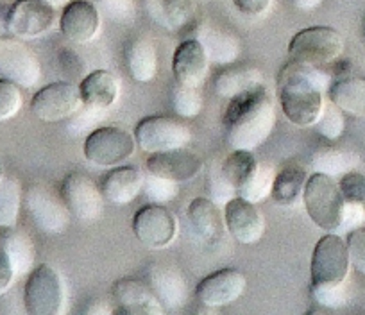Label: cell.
I'll use <instances>...</instances> for the list:
<instances>
[{
    "mask_svg": "<svg viewBox=\"0 0 365 315\" xmlns=\"http://www.w3.org/2000/svg\"><path fill=\"white\" fill-rule=\"evenodd\" d=\"M4 177V172H2V165H0V180Z\"/></svg>",
    "mask_w": 365,
    "mask_h": 315,
    "instance_id": "cell-53",
    "label": "cell"
},
{
    "mask_svg": "<svg viewBox=\"0 0 365 315\" xmlns=\"http://www.w3.org/2000/svg\"><path fill=\"white\" fill-rule=\"evenodd\" d=\"M56 8L45 0H16L9 6L8 31L16 38L33 40L54 27Z\"/></svg>",
    "mask_w": 365,
    "mask_h": 315,
    "instance_id": "cell-15",
    "label": "cell"
},
{
    "mask_svg": "<svg viewBox=\"0 0 365 315\" xmlns=\"http://www.w3.org/2000/svg\"><path fill=\"white\" fill-rule=\"evenodd\" d=\"M136 140L131 133L115 125L96 128L84 142V156L99 167H115L135 154Z\"/></svg>",
    "mask_w": 365,
    "mask_h": 315,
    "instance_id": "cell-7",
    "label": "cell"
},
{
    "mask_svg": "<svg viewBox=\"0 0 365 315\" xmlns=\"http://www.w3.org/2000/svg\"><path fill=\"white\" fill-rule=\"evenodd\" d=\"M143 192H145L147 199L150 202H154V205H163V202L172 201L178 195V183L172 180H167V177L149 174L143 180Z\"/></svg>",
    "mask_w": 365,
    "mask_h": 315,
    "instance_id": "cell-39",
    "label": "cell"
},
{
    "mask_svg": "<svg viewBox=\"0 0 365 315\" xmlns=\"http://www.w3.org/2000/svg\"><path fill=\"white\" fill-rule=\"evenodd\" d=\"M133 233L149 249H163L178 237V220L163 205L143 206L135 213Z\"/></svg>",
    "mask_w": 365,
    "mask_h": 315,
    "instance_id": "cell-10",
    "label": "cell"
},
{
    "mask_svg": "<svg viewBox=\"0 0 365 315\" xmlns=\"http://www.w3.org/2000/svg\"><path fill=\"white\" fill-rule=\"evenodd\" d=\"M15 269H13L11 260L6 254V251L0 247V296L4 292H8V289L11 286L13 278H15Z\"/></svg>",
    "mask_w": 365,
    "mask_h": 315,
    "instance_id": "cell-49",
    "label": "cell"
},
{
    "mask_svg": "<svg viewBox=\"0 0 365 315\" xmlns=\"http://www.w3.org/2000/svg\"><path fill=\"white\" fill-rule=\"evenodd\" d=\"M24 103L20 86L9 79H0V120L13 118Z\"/></svg>",
    "mask_w": 365,
    "mask_h": 315,
    "instance_id": "cell-41",
    "label": "cell"
},
{
    "mask_svg": "<svg viewBox=\"0 0 365 315\" xmlns=\"http://www.w3.org/2000/svg\"><path fill=\"white\" fill-rule=\"evenodd\" d=\"M247 279L238 269H220L202 279L195 289V297L202 306L219 308L235 303L245 292Z\"/></svg>",
    "mask_w": 365,
    "mask_h": 315,
    "instance_id": "cell-16",
    "label": "cell"
},
{
    "mask_svg": "<svg viewBox=\"0 0 365 315\" xmlns=\"http://www.w3.org/2000/svg\"><path fill=\"white\" fill-rule=\"evenodd\" d=\"M104 111L106 110H99V108H91V106H84L83 110H77L72 117L68 118V131L73 133V135H83L86 131H93L96 125L99 124L101 120L104 118Z\"/></svg>",
    "mask_w": 365,
    "mask_h": 315,
    "instance_id": "cell-42",
    "label": "cell"
},
{
    "mask_svg": "<svg viewBox=\"0 0 365 315\" xmlns=\"http://www.w3.org/2000/svg\"><path fill=\"white\" fill-rule=\"evenodd\" d=\"M235 8L249 19H259L272 8L274 0H233Z\"/></svg>",
    "mask_w": 365,
    "mask_h": 315,
    "instance_id": "cell-46",
    "label": "cell"
},
{
    "mask_svg": "<svg viewBox=\"0 0 365 315\" xmlns=\"http://www.w3.org/2000/svg\"><path fill=\"white\" fill-rule=\"evenodd\" d=\"M149 15L170 31H188L197 24L195 0H147Z\"/></svg>",
    "mask_w": 365,
    "mask_h": 315,
    "instance_id": "cell-27",
    "label": "cell"
},
{
    "mask_svg": "<svg viewBox=\"0 0 365 315\" xmlns=\"http://www.w3.org/2000/svg\"><path fill=\"white\" fill-rule=\"evenodd\" d=\"M312 297L321 306L335 310L347 303L349 290H347L346 282L339 283V285H312Z\"/></svg>",
    "mask_w": 365,
    "mask_h": 315,
    "instance_id": "cell-40",
    "label": "cell"
},
{
    "mask_svg": "<svg viewBox=\"0 0 365 315\" xmlns=\"http://www.w3.org/2000/svg\"><path fill=\"white\" fill-rule=\"evenodd\" d=\"M308 172L301 165H287L279 170L272 181L270 197L279 206H294L303 197L304 187H307Z\"/></svg>",
    "mask_w": 365,
    "mask_h": 315,
    "instance_id": "cell-29",
    "label": "cell"
},
{
    "mask_svg": "<svg viewBox=\"0 0 365 315\" xmlns=\"http://www.w3.org/2000/svg\"><path fill=\"white\" fill-rule=\"evenodd\" d=\"M224 220L231 237L242 246H252L265 233V219L258 206L238 195L226 205Z\"/></svg>",
    "mask_w": 365,
    "mask_h": 315,
    "instance_id": "cell-17",
    "label": "cell"
},
{
    "mask_svg": "<svg viewBox=\"0 0 365 315\" xmlns=\"http://www.w3.org/2000/svg\"><path fill=\"white\" fill-rule=\"evenodd\" d=\"M0 247L6 251L11 260L15 274H27L31 271L34 258H36V251H34L33 240L26 233L15 229V227H8L4 234L0 237Z\"/></svg>",
    "mask_w": 365,
    "mask_h": 315,
    "instance_id": "cell-32",
    "label": "cell"
},
{
    "mask_svg": "<svg viewBox=\"0 0 365 315\" xmlns=\"http://www.w3.org/2000/svg\"><path fill=\"white\" fill-rule=\"evenodd\" d=\"M274 170L272 167L267 165V163H259L258 170L252 176V180L238 192V197L245 199V201L251 202H259L265 197H269L270 190H272V181H274Z\"/></svg>",
    "mask_w": 365,
    "mask_h": 315,
    "instance_id": "cell-36",
    "label": "cell"
},
{
    "mask_svg": "<svg viewBox=\"0 0 365 315\" xmlns=\"http://www.w3.org/2000/svg\"><path fill=\"white\" fill-rule=\"evenodd\" d=\"M276 125L272 95L265 86L233 97L224 113L226 140L233 149L255 150Z\"/></svg>",
    "mask_w": 365,
    "mask_h": 315,
    "instance_id": "cell-2",
    "label": "cell"
},
{
    "mask_svg": "<svg viewBox=\"0 0 365 315\" xmlns=\"http://www.w3.org/2000/svg\"><path fill=\"white\" fill-rule=\"evenodd\" d=\"M206 190H208V197L219 206H226L231 199L237 197V190L230 183L226 174L222 172V165H212L208 169V174H206Z\"/></svg>",
    "mask_w": 365,
    "mask_h": 315,
    "instance_id": "cell-37",
    "label": "cell"
},
{
    "mask_svg": "<svg viewBox=\"0 0 365 315\" xmlns=\"http://www.w3.org/2000/svg\"><path fill=\"white\" fill-rule=\"evenodd\" d=\"M125 68L135 81H153L158 73V54L153 41L143 36L129 41L125 48Z\"/></svg>",
    "mask_w": 365,
    "mask_h": 315,
    "instance_id": "cell-28",
    "label": "cell"
},
{
    "mask_svg": "<svg viewBox=\"0 0 365 315\" xmlns=\"http://www.w3.org/2000/svg\"><path fill=\"white\" fill-rule=\"evenodd\" d=\"M104 11L111 16V19L117 20H125L129 16H133L135 11V6H133V0H101Z\"/></svg>",
    "mask_w": 365,
    "mask_h": 315,
    "instance_id": "cell-48",
    "label": "cell"
},
{
    "mask_svg": "<svg viewBox=\"0 0 365 315\" xmlns=\"http://www.w3.org/2000/svg\"><path fill=\"white\" fill-rule=\"evenodd\" d=\"M347 251H349V262L358 274L365 276V229L356 227L347 234Z\"/></svg>",
    "mask_w": 365,
    "mask_h": 315,
    "instance_id": "cell-45",
    "label": "cell"
},
{
    "mask_svg": "<svg viewBox=\"0 0 365 315\" xmlns=\"http://www.w3.org/2000/svg\"><path fill=\"white\" fill-rule=\"evenodd\" d=\"M61 34L72 43H88L99 34L101 13L88 0H72L59 19Z\"/></svg>",
    "mask_w": 365,
    "mask_h": 315,
    "instance_id": "cell-19",
    "label": "cell"
},
{
    "mask_svg": "<svg viewBox=\"0 0 365 315\" xmlns=\"http://www.w3.org/2000/svg\"><path fill=\"white\" fill-rule=\"evenodd\" d=\"M331 85L328 97L344 113L365 117V77L353 72L349 61L331 63Z\"/></svg>",
    "mask_w": 365,
    "mask_h": 315,
    "instance_id": "cell-13",
    "label": "cell"
},
{
    "mask_svg": "<svg viewBox=\"0 0 365 315\" xmlns=\"http://www.w3.org/2000/svg\"><path fill=\"white\" fill-rule=\"evenodd\" d=\"M79 95L84 106L108 110L113 106L120 95V83L110 70H93L79 83Z\"/></svg>",
    "mask_w": 365,
    "mask_h": 315,
    "instance_id": "cell-26",
    "label": "cell"
},
{
    "mask_svg": "<svg viewBox=\"0 0 365 315\" xmlns=\"http://www.w3.org/2000/svg\"><path fill=\"white\" fill-rule=\"evenodd\" d=\"M360 163V156L353 150L336 149V147H319L312 154V170L336 177L351 172Z\"/></svg>",
    "mask_w": 365,
    "mask_h": 315,
    "instance_id": "cell-31",
    "label": "cell"
},
{
    "mask_svg": "<svg viewBox=\"0 0 365 315\" xmlns=\"http://www.w3.org/2000/svg\"><path fill=\"white\" fill-rule=\"evenodd\" d=\"M283 113L297 128H312L321 117L324 92L331 85L328 66L290 59L276 77Z\"/></svg>",
    "mask_w": 365,
    "mask_h": 315,
    "instance_id": "cell-1",
    "label": "cell"
},
{
    "mask_svg": "<svg viewBox=\"0 0 365 315\" xmlns=\"http://www.w3.org/2000/svg\"><path fill=\"white\" fill-rule=\"evenodd\" d=\"M187 33H192V36L188 38H194L205 47L210 61L230 65V63L237 61V58L240 56V41L230 31L197 22Z\"/></svg>",
    "mask_w": 365,
    "mask_h": 315,
    "instance_id": "cell-24",
    "label": "cell"
},
{
    "mask_svg": "<svg viewBox=\"0 0 365 315\" xmlns=\"http://www.w3.org/2000/svg\"><path fill=\"white\" fill-rule=\"evenodd\" d=\"M344 40L333 27H308L290 40L289 56L294 61L329 66L342 56Z\"/></svg>",
    "mask_w": 365,
    "mask_h": 315,
    "instance_id": "cell-5",
    "label": "cell"
},
{
    "mask_svg": "<svg viewBox=\"0 0 365 315\" xmlns=\"http://www.w3.org/2000/svg\"><path fill=\"white\" fill-rule=\"evenodd\" d=\"M58 61H59V68L65 76H68L70 79H77V81H83L84 77H86V63L83 61L79 54H77L73 48L63 47L59 48L58 52Z\"/></svg>",
    "mask_w": 365,
    "mask_h": 315,
    "instance_id": "cell-44",
    "label": "cell"
},
{
    "mask_svg": "<svg viewBox=\"0 0 365 315\" xmlns=\"http://www.w3.org/2000/svg\"><path fill=\"white\" fill-rule=\"evenodd\" d=\"M339 185L346 201L356 202L365 210V174L351 170L340 177Z\"/></svg>",
    "mask_w": 365,
    "mask_h": 315,
    "instance_id": "cell-43",
    "label": "cell"
},
{
    "mask_svg": "<svg viewBox=\"0 0 365 315\" xmlns=\"http://www.w3.org/2000/svg\"><path fill=\"white\" fill-rule=\"evenodd\" d=\"M145 283L163 306L178 308L187 299V282L172 265H149L145 271Z\"/></svg>",
    "mask_w": 365,
    "mask_h": 315,
    "instance_id": "cell-23",
    "label": "cell"
},
{
    "mask_svg": "<svg viewBox=\"0 0 365 315\" xmlns=\"http://www.w3.org/2000/svg\"><path fill=\"white\" fill-rule=\"evenodd\" d=\"M303 202L315 226L329 233H339L342 226L346 199L335 177L322 172L312 174L304 187Z\"/></svg>",
    "mask_w": 365,
    "mask_h": 315,
    "instance_id": "cell-3",
    "label": "cell"
},
{
    "mask_svg": "<svg viewBox=\"0 0 365 315\" xmlns=\"http://www.w3.org/2000/svg\"><path fill=\"white\" fill-rule=\"evenodd\" d=\"M24 304L31 315L65 314L66 286L61 274L47 264L33 269L24 289Z\"/></svg>",
    "mask_w": 365,
    "mask_h": 315,
    "instance_id": "cell-4",
    "label": "cell"
},
{
    "mask_svg": "<svg viewBox=\"0 0 365 315\" xmlns=\"http://www.w3.org/2000/svg\"><path fill=\"white\" fill-rule=\"evenodd\" d=\"M61 199L70 215L79 220H96L104 212V195L97 183L83 172L66 174L61 183Z\"/></svg>",
    "mask_w": 365,
    "mask_h": 315,
    "instance_id": "cell-11",
    "label": "cell"
},
{
    "mask_svg": "<svg viewBox=\"0 0 365 315\" xmlns=\"http://www.w3.org/2000/svg\"><path fill=\"white\" fill-rule=\"evenodd\" d=\"M113 299L117 303V314L122 315H161L165 314L149 285L135 278H122L113 285Z\"/></svg>",
    "mask_w": 365,
    "mask_h": 315,
    "instance_id": "cell-20",
    "label": "cell"
},
{
    "mask_svg": "<svg viewBox=\"0 0 365 315\" xmlns=\"http://www.w3.org/2000/svg\"><path fill=\"white\" fill-rule=\"evenodd\" d=\"M136 145L145 153H161V150L187 147L192 140L188 125L172 117H147L138 122L135 129Z\"/></svg>",
    "mask_w": 365,
    "mask_h": 315,
    "instance_id": "cell-8",
    "label": "cell"
},
{
    "mask_svg": "<svg viewBox=\"0 0 365 315\" xmlns=\"http://www.w3.org/2000/svg\"><path fill=\"white\" fill-rule=\"evenodd\" d=\"M45 2H48V4L54 6V8H65V6L70 4L72 0H45Z\"/></svg>",
    "mask_w": 365,
    "mask_h": 315,
    "instance_id": "cell-52",
    "label": "cell"
},
{
    "mask_svg": "<svg viewBox=\"0 0 365 315\" xmlns=\"http://www.w3.org/2000/svg\"><path fill=\"white\" fill-rule=\"evenodd\" d=\"M208 68L210 58L205 47L197 40L187 38L175 48L174 59H172V72H174L175 83L199 88L208 76Z\"/></svg>",
    "mask_w": 365,
    "mask_h": 315,
    "instance_id": "cell-21",
    "label": "cell"
},
{
    "mask_svg": "<svg viewBox=\"0 0 365 315\" xmlns=\"http://www.w3.org/2000/svg\"><path fill=\"white\" fill-rule=\"evenodd\" d=\"M187 217L192 231L201 242L215 246L222 240L226 220L220 213L219 205L210 197H195L188 206Z\"/></svg>",
    "mask_w": 365,
    "mask_h": 315,
    "instance_id": "cell-22",
    "label": "cell"
},
{
    "mask_svg": "<svg viewBox=\"0 0 365 315\" xmlns=\"http://www.w3.org/2000/svg\"><path fill=\"white\" fill-rule=\"evenodd\" d=\"M27 213L41 231L48 234H59L68 227L70 212L63 199L52 194L43 185H33L24 195Z\"/></svg>",
    "mask_w": 365,
    "mask_h": 315,
    "instance_id": "cell-12",
    "label": "cell"
},
{
    "mask_svg": "<svg viewBox=\"0 0 365 315\" xmlns=\"http://www.w3.org/2000/svg\"><path fill=\"white\" fill-rule=\"evenodd\" d=\"M79 88L72 83H52L34 93L31 111L41 122H61L72 117L81 108Z\"/></svg>",
    "mask_w": 365,
    "mask_h": 315,
    "instance_id": "cell-14",
    "label": "cell"
},
{
    "mask_svg": "<svg viewBox=\"0 0 365 315\" xmlns=\"http://www.w3.org/2000/svg\"><path fill=\"white\" fill-rule=\"evenodd\" d=\"M365 224V210L356 202L346 201V208H344V219L342 226H340L339 233L342 231H353L356 227H361Z\"/></svg>",
    "mask_w": 365,
    "mask_h": 315,
    "instance_id": "cell-47",
    "label": "cell"
},
{
    "mask_svg": "<svg viewBox=\"0 0 365 315\" xmlns=\"http://www.w3.org/2000/svg\"><path fill=\"white\" fill-rule=\"evenodd\" d=\"M258 167L259 162L255 158L252 150L233 149V153L227 154L226 160H224L222 172L226 174V177L233 185L238 195V192L252 180Z\"/></svg>",
    "mask_w": 365,
    "mask_h": 315,
    "instance_id": "cell-33",
    "label": "cell"
},
{
    "mask_svg": "<svg viewBox=\"0 0 365 315\" xmlns=\"http://www.w3.org/2000/svg\"><path fill=\"white\" fill-rule=\"evenodd\" d=\"M364 38H365V22H364Z\"/></svg>",
    "mask_w": 365,
    "mask_h": 315,
    "instance_id": "cell-54",
    "label": "cell"
},
{
    "mask_svg": "<svg viewBox=\"0 0 365 315\" xmlns=\"http://www.w3.org/2000/svg\"><path fill=\"white\" fill-rule=\"evenodd\" d=\"M290 2H292L294 8L299 9V11H312V9L319 8L324 0H290Z\"/></svg>",
    "mask_w": 365,
    "mask_h": 315,
    "instance_id": "cell-50",
    "label": "cell"
},
{
    "mask_svg": "<svg viewBox=\"0 0 365 315\" xmlns=\"http://www.w3.org/2000/svg\"><path fill=\"white\" fill-rule=\"evenodd\" d=\"M351 262L346 240L339 233L324 234L312 254V285H339L347 279Z\"/></svg>",
    "mask_w": 365,
    "mask_h": 315,
    "instance_id": "cell-6",
    "label": "cell"
},
{
    "mask_svg": "<svg viewBox=\"0 0 365 315\" xmlns=\"http://www.w3.org/2000/svg\"><path fill=\"white\" fill-rule=\"evenodd\" d=\"M172 108L175 115L182 118H195L202 110V95L194 86H185L175 83L172 92Z\"/></svg>",
    "mask_w": 365,
    "mask_h": 315,
    "instance_id": "cell-35",
    "label": "cell"
},
{
    "mask_svg": "<svg viewBox=\"0 0 365 315\" xmlns=\"http://www.w3.org/2000/svg\"><path fill=\"white\" fill-rule=\"evenodd\" d=\"M20 206H22V188L13 177L0 180V227L8 229L19 222Z\"/></svg>",
    "mask_w": 365,
    "mask_h": 315,
    "instance_id": "cell-34",
    "label": "cell"
},
{
    "mask_svg": "<svg viewBox=\"0 0 365 315\" xmlns=\"http://www.w3.org/2000/svg\"><path fill=\"white\" fill-rule=\"evenodd\" d=\"M315 128H317L319 135L324 136L326 140H339L342 136L344 128H346V122H344V111L340 110L336 104H333L331 100L324 103L321 111V117L315 122Z\"/></svg>",
    "mask_w": 365,
    "mask_h": 315,
    "instance_id": "cell-38",
    "label": "cell"
},
{
    "mask_svg": "<svg viewBox=\"0 0 365 315\" xmlns=\"http://www.w3.org/2000/svg\"><path fill=\"white\" fill-rule=\"evenodd\" d=\"M263 85V76L259 70L252 66H237V68H226L219 72L215 77L213 86L215 92L224 99H233L240 93L249 92L252 88H258Z\"/></svg>",
    "mask_w": 365,
    "mask_h": 315,
    "instance_id": "cell-30",
    "label": "cell"
},
{
    "mask_svg": "<svg viewBox=\"0 0 365 315\" xmlns=\"http://www.w3.org/2000/svg\"><path fill=\"white\" fill-rule=\"evenodd\" d=\"M0 76L20 88H33L41 79L40 59L19 38H0Z\"/></svg>",
    "mask_w": 365,
    "mask_h": 315,
    "instance_id": "cell-9",
    "label": "cell"
},
{
    "mask_svg": "<svg viewBox=\"0 0 365 315\" xmlns=\"http://www.w3.org/2000/svg\"><path fill=\"white\" fill-rule=\"evenodd\" d=\"M8 13H9V6L0 2V29H8Z\"/></svg>",
    "mask_w": 365,
    "mask_h": 315,
    "instance_id": "cell-51",
    "label": "cell"
},
{
    "mask_svg": "<svg viewBox=\"0 0 365 315\" xmlns=\"http://www.w3.org/2000/svg\"><path fill=\"white\" fill-rule=\"evenodd\" d=\"M145 167L149 174L179 183V181L194 180L205 169V163L197 154L188 150L187 147H179V149L150 153Z\"/></svg>",
    "mask_w": 365,
    "mask_h": 315,
    "instance_id": "cell-18",
    "label": "cell"
},
{
    "mask_svg": "<svg viewBox=\"0 0 365 315\" xmlns=\"http://www.w3.org/2000/svg\"><path fill=\"white\" fill-rule=\"evenodd\" d=\"M143 174L136 167H115L101 185V192L104 195V201L111 202L115 206H125L135 201L143 192Z\"/></svg>",
    "mask_w": 365,
    "mask_h": 315,
    "instance_id": "cell-25",
    "label": "cell"
}]
</instances>
